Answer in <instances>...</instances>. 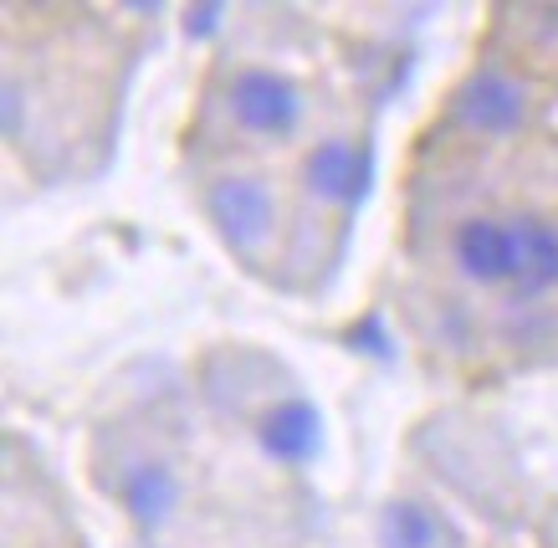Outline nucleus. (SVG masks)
<instances>
[{"instance_id":"1","label":"nucleus","mask_w":558,"mask_h":548,"mask_svg":"<svg viewBox=\"0 0 558 548\" xmlns=\"http://www.w3.org/2000/svg\"><path fill=\"white\" fill-rule=\"evenodd\" d=\"M226 113H231L241 134L267 138V144H288V138H298V129L307 119V98L282 72L241 68L226 83Z\"/></svg>"},{"instance_id":"2","label":"nucleus","mask_w":558,"mask_h":548,"mask_svg":"<svg viewBox=\"0 0 558 548\" xmlns=\"http://www.w3.org/2000/svg\"><path fill=\"white\" fill-rule=\"evenodd\" d=\"M205 216L220 231V241L236 252V257H256L267 252L277 236V200L271 185L256 174H220L205 185Z\"/></svg>"},{"instance_id":"3","label":"nucleus","mask_w":558,"mask_h":548,"mask_svg":"<svg viewBox=\"0 0 558 548\" xmlns=\"http://www.w3.org/2000/svg\"><path fill=\"white\" fill-rule=\"evenodd\" d=\"M527 108H533L527 83L508 68H492V62L472 68L457 83V93H451V119H457L461 129L482 134V138L518 134V129L527 123Z\"/></svg>"},{"instance_id":"4","label":"nucleus","mask_w":558,"mask_h":548,"mask_svg":"<svg viewBox=\"0 0 558 548\" xmlns=\"http://www.w3.org/2000/svg\"><path fill=\"white\" fill-rule=\"evenodd\" d=\"M113 497L123 502V513L134 517L138 533H159L180 513L185 502V482L165 456H134L113 482Z\"/></svg>"},{"instance_id":"5","label":"nucleus","mask_w":558,"mask_h":548,"mask_svg":"<svg viewBox=\"0 0 558 548\" xmlns=\"http://www.w3.org/2000/svg\"><path fill=\"white\" fill-rule=\"evenodd\" d=\"M303 185L313 190L318 200H328V206L354 210V206L369 200L374 155L364 149V144H349V138H323L303 165Z\"/></svg>"},{"instance_id":"6","label":"nucleus","mask_w":558,"mask_h":548,"mask_svg":"<svg viewBox=\"0 0 558 548\" xmlns=\"http://www.w3.org/2000/svg\"><path fill=\"white\" fill-rule=\"evenodd\" d=\"M457 267L466 272V282L476 288H512V267H518V252H512V221H497V216H472V221L457 226Z\"/></svg>"},{"instance_id":"7","label":"nucleus","mask_w":558,"mask_h":548,"mask_svg":"<svg viewBox=\"0 0 558 548\" xmlns=\"http://www.w3.org/2000/svg\"><path fill=\"white\" fill-rule=\"evenodd\" d=\"M256 441H262V451H267L271 462H282V466L318 462V451H323V415H318V405H313L307 394H288V400H277V405L262 415Z\"/></svg>"},{"instance_id":"8","label":"nucleus","mask_w":558,"mask_h":548,"mask_svg":"<svg viewBox=\"0 0 558 548\" xmlns=\"http://www.w3.org/2000/svg\"><path fill=\"white\" fill-rule=\"evenodd\" d=\"M512 252H518V267H512V297H548L558 292V226L548 216H512Z\"/></svg>"},{"instance_id":"9","label":"nucleus","mask_w":558,"mask_h":548,"mask_svg":"<svg viewBox=\"0 0 558 548\" xmlns=\"http://www.w3.org/2000/svg\"><path fill=\"white\" fill-rule=\"evenodd\" d=\"M457 528L421 502V497H395L379 508V548H457Z\"/></svg>"},{"instance_id":"10","label":"nucleus","mask_w":558,"mask_h":548,"mask_svg":"<svg viewBox=\"0 0 558 548\" xmlns=\"http://www.w3.org/2000/svg\"><path fill=\"white\" fill-rule=\"evenodd\" d=\"M349 343H354V349H364V343H369L379 360L389 354V339H385V328H379V318H374V313H369V318H359V324L349 328Z\"/></svg>"},{"instance_id":"11","label":"nucleus","mask_w":558,"mask_h":548,"mask_svg":"<svg viewBox=\"0 0 558 548\" xmlns=\"http://www.w3.org/2000/svg\"><path fill=\"white\" fill-rule=\"evenodd\" d=\"M226 16L220 5H190L185 11V32L190 36H216V21Z\"/></svg>"}]
</instances>
